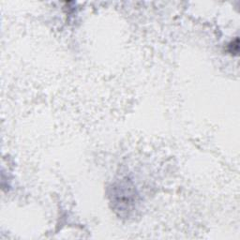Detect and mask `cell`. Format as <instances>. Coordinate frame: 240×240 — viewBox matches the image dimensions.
Here are the masks:
<instances>
[{
  "label": "cell",
  "instance_id": "cell-1",
  "mask_svg": "<svg viewBox=\"0 0 240 240\" xmlns=\"http://www.w3.org/2000/svg\"><path fill=\"white\" fill-rule=\"evenodd\" d=\"M230 52H231L232 54H237L238 53V40L236 39L235 41H233V43L230 44Z\"/></svg>",
  "mask_w": 240,
  "mask_h": 240
}]
</instances>
